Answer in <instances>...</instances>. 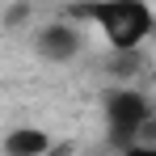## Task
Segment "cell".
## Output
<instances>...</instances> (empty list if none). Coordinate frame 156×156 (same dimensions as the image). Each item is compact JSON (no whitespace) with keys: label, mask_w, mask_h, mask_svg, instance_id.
Returning a JSON list of instances; mask_svg holds the SVG:
<instances>
[{"label":"cell","mask_w":156,"mask_h":156,"mask_svg":"<svg viewBox=\"0 0 156 156\" xmlns=\"http://www.w3.org/2000/svg\"><path fill=\"white\" fill-rule=\"evenodd\" d=\"M80 21H93L110 51H139L156 34V13L148 0H84L72 9Z\"/></svg>","instance_id":"1"},{"label":"cell","mask_w":156,"mask_h":156,"mask_svg":"<svg viewBox=\"0 0 156 156\" xmlns=\"http://www.w3.org/2000/svg\"><path fill=\"white\" fill-rule=\"evenodd\" d=\"M148 118H152V101L139 89L122 84V89H110L105 93V135H110L114 148H131L139 139V131H144Z\"/></svg>","instance_id":"2"},{"label":"cell","mask_w":156,"mask_h":156,"mask_svg":"<svg viewBox=\"0 0 156 156\" xmlns=\"http://www.w3.org/2000/svg\"><path fill=\"white\" fill-rule=\"evenodd\" d=\"M80 47H84V34L72 21H51V26H42L34 34V51L42 59H51V63H72L80 55Z\"/></svg>","instance_id":"3"},{"label":"cell","mask_w":156,"mask_h":156,"mask_svg":"<svg viewBox=\"0 0 156 156\" xmlns=\"http://www.w3.org/2000/svg\"><path fill=\"white\" fill-rule=\"evenodd\" d=\"M51 144H55V139L42 127H13L9 135H4L0 148H4V156H42Z\"/></svg>","instance_id":"4"},{"label":"cell","mask_w":156,"mask_h":156,"mask_svg":"<svg viewBox=\"0 0 156 156\" xmlns=\"http://www.w3.org/2000/svg\"><path fill=\"white\" fill-rule=\"evenodd\" d=\"M122 156H156V144H131L122 148Z\"/></svg>","instance_id":"5"},{"label":"cell","mask_w":156,"mask_h":156,"mask_svg":"<svg viewBox=\"0 0 156 156\" xmlns=\"http://www.w3.org/2000/svg\"><path fill=\"white\" fill-rule=\"evenodd\" d=\"M42 156H72V144H51Z\"/></svg>","instance_id":"6"},{"label":"cell","mask_w":156,"mask_h":156,"mask_svg":"<svg viewBox=\"0 0 156 156\" xmlns=\"http://www.w3.org/2000/svg\"><path fill=\"white\" fill-rule=\"evenodd\" d=\"M152 76H156V68H152Z\"/></svg>","instance_id":"7"}]
</instances>
